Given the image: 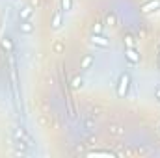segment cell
Returning a JSON list of instances; mask_svg holds the SVG:
<instances>
[{
	"label": "cell",
	"mask_w": 160,
	"mask_h": 158,
	"mask_svg": "<svg viewBox=\"0 0 160 158\" xmlns=\"http://www.w3.org/2000/svg\"><path fill=\"white\" fill-rule=\"evenodd\" d=\"M32 17H34V7L30 4L21 6V9H19V21H30Z\"/></svg>",
	"instance_id": "cell-9"
},
{
	"label": "cell",
	"mask_w": 160,
	"mask_h": 158,
	"mask_svg": "<svg viewBox=\"0 0 160 158\" xmlns=\"http://www.w3.org/2000/svg\"><path fill=\"white\" fill-rule=\"evenodd\" d=\"M13 2H19V0H13Z\"/></svg>",
	"instance_id": "cell-21"
},
{
	"label": "cell",
	"mask_w": 160,
	"mask_h": 158,
	"mask_svg": "<svg viewBox=\"0 0 160 158\" xmlns=\"http://www.w3.org/2000/svg\"><path fill=\"white\" fill-rule=\"evenodd\" d=\"M140 11H142L143 15H153V13L160 11V0H145V2L140 6Z\"/></svg>",
	"instance_id": "cell-5"
},
{
	"label": "cell",
	"mask_w": 160,
	"mask_h": 158,
	"mask_svg": "<svg viewBox=\"0 0 160 158\" xmlns=\"http://www.w3.org/2000/svg\"><path fill=\"white\" fill-rule=\"evenodd\" d=\"M73 87H75V89H82V87H84V78H82V77H75V78H73Z\"/></svg>",
	"instance_id": "cell-16"
},
{
	"label": "cell",
	"mask_w": 160,
	"mask_h": 158,
	"mask_svg": "<svg viewBox=\"0 0 160 158\" xmlns=\"http://www.w3.org/2000/svg\"><path fill=\"white\" fill-rule=\"evenodd\" d=\"M123 43H125V47H136V39H134V36H132V34H125Z\"/></svg>",
	"instance_id": "cell-14"
},
{
	"label": "cell",
	"mask_w": 160,
	"mask_h": 158,
	"mask_svg": "<svg viewBox=\"0 0 160 158\" xmlns=\"http://www.w3.org/2000/svg\"><path fill=\"white\" fill-rule=\"evenodd\" d=\"M110 132H112V134H116V136H119V134H123V130H121L119 126H112V128H110Z\"/></svg>",
	"instance_id": "cell-18"
},
{
	"label": "cell",
	"mask_w": 160,
	"mask_h": 158,
	"mask_svg": "<svg viewBox=\"0 0 160 158\" xmlns=\"http://www.w3.org/2000/svg\"><path fill=\"white\" fill-rule=\"evenodd\" d=\"M91 32H93V34H102V22H95V24L91 26Z\"/></svg>",
	"instance_id": "cell-17"
},
{
	"label": "cell",
	"mask_w": 160,
	"mask_h": 158,
	"mask_svg": "<svg viewBox=\"0 0 160 158\" xmlns=\"http://www.w3.org/2000/svg\"><path fill=\"white\" fill-rule=\"evenodd\" d=\"M89 43H91L95 48H102V50H106V48H110V47H112V41L108 39L104 34H91Z\"/></svg>",
	"instance_id": "cell-3"
},
{
	"label": "cell",
	"mask_w": 160,
	"mask_h": 158,
	"mask_svg": "<svg viewBox=\"0 0 160 158\" xmlns=\"http://www.w3.org/2000/svg\"><path fill=\"white\" fill-rule=\"evenodd\" d=\"M13 138H21V140H24V141H28L30 145L34 143V140H32V136H30V132L24 128V126H15L13 128Z\"/></svg>",
	"instance_id": "cell-8"
},
{
	"label": "cell",
	"mask_w": 160,
	"mask_h": 158,
	"mask_svg": "<svg viewBox=\"0 0 160 158\" xmlns=\"http://www.w3.org/2000/svg\"><path fill=\"white\" fill-rule=\"evenodd\" d=\"M19 32L22 36H32L36 32V24L32 22V19L30 21H19Z\"/></svg>",
	"instance_id": "cell-7"
},
{
	"label": "cell",
	"mask_w": 160,
	"mask_h": 158,
	"mask_svg": "<svg viewBox=\"0 0 160 158\" xmlns=\"http://www.w3.org/2000/svg\"><path fill=\"white\" fill-rule=\"evenodd\" d=\"M155 99H157V101L160 102V84L157 86V87H155Z\"/></svg>",
	"instance_id": "cell-19"
},
{
	"label": "cell",
	"mask_w": 160,
	"mask_h": 158,
	"mask_svg": "<svg viewBox=\"0 0 160 158\" xmlns=\"http://www.w3.org/2000/svg\"><path fill=\"white\" fill-rule=\"evenodd\" d=\"M60 4H62V9L65 13H69L73 9V0H60Z\"/></svg>",
	"instance_id": "cell-15"
},
{
	"label": "cell",
	"mask_w": 160,
	"mask_h": 158,
	"mask_svg": "<svg viewBox=\"0 0 160 158\" xmlns=\"http://www.w3.org/2000/svg\"><path fill=\"white\" fill-rule=\"evenodd\" d=\"M39 0H30V6H32V7H34V9H36V7H39Z\"/></svg>",
	"instance_id": "cell-20"
},
{
	"label": "cell",
	"mask_w": 160,
	"mask_h": 158,
	"mask_svg": "<svg viewBox=\"0 0 160 158\" xmlns=\"http://www.w3.org/2000/svg\"><path fill=\"white\" fill-rule=\"evenodd\" d=\"M0 47H2V50H6V54H11L13 52V48H15V45H13V39L11 37H2V41H0Z\"/></svg>",
	"instance_id": "cell-10"
},
{
	"label": "cell",
	"mask_w": 160,
	"mask_h": 158,
	"mask_svg": "<svg viewBox=\"0 0 160 158\" xmlns=\"http://www.w3.org/2000/svg\"><path fill=\"white\" fill-rule=\"evenodd\" d=\"M104 24H108V26H118V15H116L114 11H110V13H106V19H104Z\"/></svg>",
	"instance_id": "cell-12"
},
{
	"label": "cell",
	"mask_w": 160,
	"mask_h": 158,
	"mask_svg": "<svg viewBox=\"0 0 160 158\" xmlns=\"http://www.w3.org/2000/svg\"><path fill=\"white\" fill-rule=\"evenodd\" d=\"M125 60L128 65H138L142 60V54L138 52L136 47H125Z\"/></svg>",
	"instance_id": "cell-4"
},
{
	"label": "cell",
	"mask_w": 160,
	"mask_h": 158,
	"mask_svg": "<svg viewBox=\"0 0 160 158\" xmlns=\"http://www.w3.org/2000/svg\"><path fill=\"white\" fill-rule=\"evenodd\" d=\"M93 63H95V58H93L91 54H86V56L82 58V62H80V69H82V71H88Z\"/></svg>",
	"instance_id": "cell-11"
},
{
	"label": "cell",
	"mask_w": 160,
	"mask_h": 158,
	"mask_svg": "<svg viewBox=\"0 0 160 158\" xmlns=\"http://www.w3.org/2000/svg\"><path fill=\"white\" fill-rule=\"evenodd\" d=\"M63 21H65V11L60 7V9H56V11H54V15H52V21H50V28L58 32V30L63 26Z\"/></svg>",
	"instance_id": "cell-6"
},
{
	"label": "cell",
	"mask_w": 160,
	"mask_h": 158,
	"mask_svg": "<svg viewBox=\"0 0 160 158\" xmlns=\"http://www.w3.org/2000/svg\"><path fill=\"white\" fill-rule=\"evenodd\" d=\"M9 80H11V93H13V102L15 108H19V75H17V60L13 52L9 54Z\"/></svg>",
	"instance_id": "cell-1"
},
{
	"label": "cell",
	"mask_w": 160,
	"mask_h": 158,
	"mask_svg": "<svg viewBox=\"0 0 160 158\" xmlns=\"http://www.w3.org/2000/svg\"><path fill=\"white\" fill-rule=\"evenodd\" d=\"M130 87H132V77L123 71L118 77V82H116V95L119 99H127L130 93Z\"/></svg>",
	"instance_id": "cell-2"
},
{
	"label": "cell",
	"mask_w": 160,
	"mask_h": 158,
	"mask_svg": "<svg viewBox=\"0 0 160 158\" xmlns=\"http://www.w3.org/2000/svg\"><path fill=\"white\" fill-rule=\"evenodd\" d=\"M63 48H65V45H63L62 39H56L54 43H52V52H54V54H62Z\"/></svg>",
	"instance_id": "cell-13"
}]
</instances>
